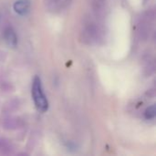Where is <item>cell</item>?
Segmentation results:
<instances>
[{"label":"cell","mask_w":156,"mask_h":156,"mask_svg":"<svg viewBox=\"0 0 156 156\" xmlns=\"http://www.w3.org/2000/svg\"><path fill=\"white\" fill-rule=\"evenodd\" d=\"M19 120L17 118H8L4 122V128L6 130H13L18 126Z\"/></svg>","instance_id":"cell-6"},{"label":"cell","mask_w":156,"mask_h":156,"mask_svg":"<svg viewBox=\"0 0 156 156\" xmlns=\"http://www.w3.org/2000/svg\"><path fill=\"white\" fill-rule=\"evenodd\" d=\"M92 11L97 16H101L105 13L107 8V1L106 0H91L90 2Z\"/></svg>","instance_id":"cell-5"},{"label":"cell","mask_w":156,"mask_h":156,"mask_svg":"<svg viewBox=\"0 0 156 156\" xmlns=\"http://www.w3.org/2000/svg\"><path fill=\"white\" fill-rule=\"evenodd\" d=\"M14 10L20 16H25L29 12L30 1L29 0H17L14 4Z\"/></svg>","instance_id":"cell-3"},{"label":"cell","mask_w":156,"mask_h":156,"mask_svg":"<svg viewBox=\"0 0 156 156\" xmlns=\"http://www.w3.org/2000/svg\"><path fill=\"white\" fill-rule=\"evenodd\" d=\"M31 95L34 101L35 106L38 112H45L48 109V101L44 93L42 82L38 76H36L33 80L32 88H31Z\"/></svg>","instance_id":"cell-1"},{"label":"cell","mask_w":156,"mask_h":156,"mask_svg":"<svg viewBox=\"0 0 156 156\" xmlns=\"http://www.w3.org/2000/svg\"><path fill=\"white\" fill-rule=\"evenodd\" d=\"M101 37V30L99 27L92 21L87 22L81 29L80 39L85 45H91L99 40Z\"/></svg>","instance_id":"cell-2"},{"label":"cell","mask_w":156,"mask_h":156,"mask_svg":"<svg viewBox=\"0 0 156 156\" xmlns=\"http://www.w3.org/2000/svg\"><path fill=\"white\" fill-rule=\"evenodd\" d=\"M4 38L6 42V44L9 46V47H12V48H15L17 44V37H16V34L15 32V30L8 27H6L5 30H4Z\"/></svg>","instance_id":"cell-4"},{"label":"cell","mask_w":156,"mask_h":156,"mask_svg":"<svg viewBox=\"0 0 156 156\" xmlns=\"http://www.w3.org/2000/svg\"><path fill=\"white\" fill-rule=\"evenodd\" d=\"M156 115V108L155 105H152L150 107H148L145 112H144V117L147 119V120H153L155 118Z\"/></svg>","instance_id":"cell-7"}]
</instances>
